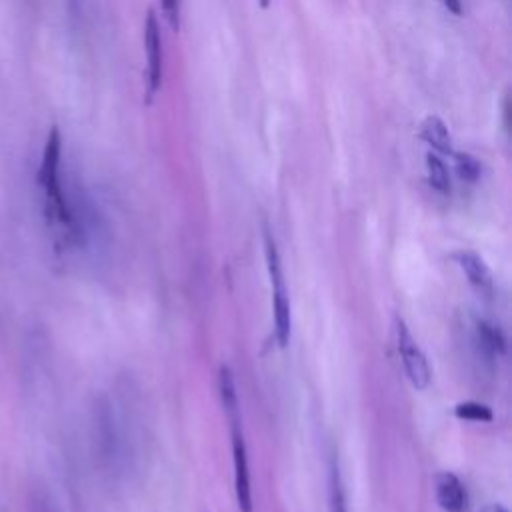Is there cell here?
Returning a JSON list of instances; mask_svg holds the SVG:
<instances>
[{
	"instance_id": "cell-1",
	"label": "cell",
	"mask_w": 512,
	"mask_h": 512,
	"mask_svg": "<svg viewBox=\"0 0 512 512\" xmlns=\"http://www.w3.org/2000/svg\"><path fill=\"white\" fill-rule=\"evenodd\" d=\"M60 164H62V138L58 128L54 126L46 138V146L42 152V162L38 168V184L44 194L48 218L52 220V224H56L62 230V234L74 240L80 236V228L64 194Z\"/></svg>"
},
{
	"instance_id": "cell-2",
	"label": "cell",
	"mask_w": 512,
	"mask_h": 512,
	"mask_svg": "<svg viewBox=\"0 0 512 512\" xmlns=\"http://www.w3.org/2000/svg\"><path fill=\"white\" fill-rule=\"evenodd\" d=\"M264 250H266V266H268V276L272 284V312H274V334L280 346H286L290 342V332H292V310H290V296L280 264V256L276 250V242L270 232H266L264 240Z\"/></svg>"
},
{
	"instance_id": "cell-3",
	"label": "cell",
	"mask_w": 512,
	"mask_h": 512,
	"mask_svg": "<svg viewBox=\"0 0 512 512\" xmlns=\"http://www.w3.org/2000/svg\"><path fill=\"white\" fill-rule=\"evenodd\" d=\"M394 334H396V348H398L408 382L416 390H426L432 380V370H430L428 358L400 316H396V320H394Z\"/></svg>"
},
{
	"instance_id": "cell-4",
	"label": "cell",
	"mask_w": 512,
	"mask_h": 512,
	"mask_svg": "<svg viewBox=\"0 0 512 512\" xmlns=\"http://www.w3.org/2000/svg\"><path fill=\"white\" fill-rule=\"evenodd\" d=\"M232 466H234V492L240 512H252V484H250V468L248 454L244 444V434L240 428V418H232Z\"/></svg>"
},
{
	"instance_id": "cell-5",
	"label": "cell",
	"mask_w": 512,
	"mask_h": 512,
	"mask_svg": "<svg viewBox=\"0 0 512 512\" xmlns=\"http://www.w3.org/2000/svg\"><path fill=\"white\" fill-rule=\"evenodd\" d=\"M144 46H146V62H148V94H156L162 82V36L160 24L156 20L154 10L148 12L144 22Z\"/></svg>"
},
{
	"instance_id": "cell-6",
	"label": "cell",
	"mask_w": 512,
	"mask_h": 512,
	"mask_svg": "<svg viewBox=\"0 0 512 512\" xmlns=\"http://www.w3.org/2000/svg\"><path fill=\"white\" fill-rule=\"evenodd\" d=\"M454 260L460 266V270L466 274L468 282L484 294H490L494 288V278L492 272L488 268V264L484 262V258L472 250H458L454 252Z\"/></svg>"
},
{
	"instance_id": "cell-7",
	"label": "cell",
	"mask_w": 512,
	"mask_h": 512,
	"mask_svg": "<svg viewBox=\"0 0 512 512\" xmlns=\"http://www.w3.org/2000/svg\"><path fill=\"white\" fill-rule=\"evenodd\" d=\"M436 502L446 512H462L466 506V490L460 478L452 472H440L434 478Z\"/></svg>"
},
{
	"instance_id": "cell-8",
	"label": "cell",
	"mask_w": 512,
	"mask_h": 512,
	"mask_svg": "<svg viewBox=\"0 0 512 512\" xmlns=\"http://www.w3.org/2000/svg\"><path fill=\"white\" fill-rule=\"evenodd\" d=\"M420 138L440 154H452V138L438 116H428L420 126Z\"/></svg>"
},
{
	"instance_id": "cell-9",
	"label": "cell",
	"mask_w": 512,
	"mask_h": 512,
	"mask_svg": "<svg viewBox=\"0 0 512 512\" xmlns=\"http://www.w3.org/2000/svg\"><path fill=\"white\" fill-rule=\"evenodd\" d=\"M328 512H348L346 506V492L338 468V460L332 458L330 474H328Z\"/></svg>"
},
{
	"instance_id": "cell-10",
	"label": "cell",
	"mask_w": 512,
	"mask_h": 512,
	"mask_svg": "<svg viewBox=\"0 0 512 512\" xmlns=\"http://www.w3.org/2000/svg\"><path fill=\"white\" fill-rule=\"evenodd\" d=\"M426 172H428V182L430 186L440 192V194H448L450 192V174L446 164L442 162V158L436 152H428L426 154Z\"/></svg>"
},
{
	"instance_id": "cell-11",
	"label": "cell",
	"mask_w": 512,
	"mask_h": 512,
	"mask_svg": "<svg viewBox=\"0 0 512 512\" xmlns=\"http://www.w3.org/2000/svg\"><path fill=\"white\" fill-rule=\"evenodd\" d=\"M218 388H220V398L222 406L228 414V418H238V394H236V384L232 378V372L228 366H220V376H218Z\"/></svg>"
},
{
	"instance_id": "cell-12",
	"label": "cell",
	"mask_w": 512,
	"mask_h": 512,
	"mask_svg": "<svg viewBox=\"0 0 512 512\" xmlns=\"http://www.w3.org/2000/svg\"><path fill=\"white\" fill-rule=\"evenodd\" d=\"M474 330H476V342L486 354H498L500 350H504V338L500 330L494 328L490 322L478 320Z\"/></svg>"
},
{
	"instance_id": "cell-13",
	"label": "cell",
	"mask_w": 512,
	"mask_h": 512,
	"mask_svg": "<svg viewBox=\"0 0 512 512\" xmlns=\"http://www.w3.org/2000/svg\"><path fill=\"white\" fill-rule=\"evenodd\" d=\"M454 414L462 420H470V422H492L494 414L490 410V406L482 404V402H474V400H468V402H460L456 408H454Z\"/></svg>"
},
{
	"instance_id": "cell-14",
	"label": "cell",
	"mask_w": 512,
	"mask_h": 512,
	"mask_svg": "<svg viewBox=\"0 0 512 512\" xmlns=\"http://www.w3.org/2000/svg\"><path fill=\"white\" fill-rule=\"evenodd\" d=\"M454 166H456V172L462 180L466 182H476L480 178V172H482V166L478 162V158H474L472 154L468 152H456L454 154Z\"/></svg>"
},
{
	"instance_id": "cell-15",
	"label": "cell",
	"mask_w": 512,
	"mask_h": 512,
	"mask_svg": "<svg viewBox=\"0 0 512 512\" xmlns=\"http://www.w3.org/2000/svg\"><path fill=\"white\" fill-rule=\"evenodd\" d=\"M164 14L168 22L178 28V16H180V0H164Z\"/></svg>"
},
{
	"instance_id": "cell-16",
	"label": "cell",
	"mask_w": 512,
	"mask_h": 512,
	"mask_svg": "<svg viewBox=\"0 0 512 512\" xmlns=\"http://www.w3.org/2000/svg\"><path fill=\"white\" fill-rule=\"evenodd\" d=\"M442 2V6L448 10V12H452L454 16H460L462 14V0H440Z\"/></svg>"
},
{
	"instance_id": "cell-17",
	"label": "cell",
	"mask_w": 512,
	"mask_h": 512,
	"mask_svg": "<svg viewBox=\"0 0 512 512\" xmlns=\"http://www.w3.org/2000/svg\"><path fill=\"white\" fill-rule=\"evenodd\" d=\"M260 2H262V6H266V4H268V0H260Z\"/></svg>"
}]
</instances>
